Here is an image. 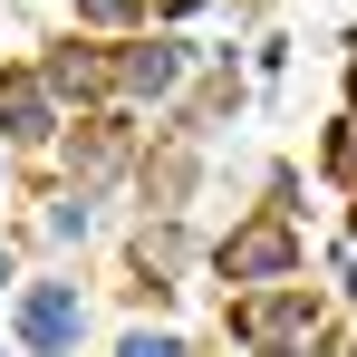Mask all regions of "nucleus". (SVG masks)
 Listing matches in <instances>:
<instances>
[{
  "instance_id": "obj_2",
  "label": "nucleus",
  "mask_w": 357,
  "mask_h": 357,
  "mask_svg": "<svg viewBox=\"0 0 357 357\" xmlns=\"http://www.w3.org/2000/svg\"><path fill=\"white\" fill-rule=\"evenodd\" d=\"M126 357H174V338H135V348H126Z\"/></svg>"
},
{
  "instance_id": "obj_1",
  "label": "nucleus",
  "mask_w": 357,
  "mask_h": 357,
  "mask_svg": "<svg viewBox=\"0 0 357 357\" xmlns=\"http://www.w3.org/2000/svg\"><path fill=\"white\" fill-rule=\"evenodd\" d=\"M68 328H77V299H68V290H39V299H29V338H39V348H59Z\"/></svg>"
},
{
  "instance_id": "obj_3",
  "label": "nucleus",
  "mask_w": 357,
  "mask_h": 357,
  "mask_svg": "<svg viewBox=\"0 0 357 357\" xmlns=\"http://www.w3.org/2000/svg\"><path fill=\"white\" fill-rule=\"evenodd\" d=\"M0 280H10V261H0Z\"/></svg>"
}]
</instances>
